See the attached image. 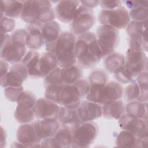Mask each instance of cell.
Returning a JSON list of instances; mask_svg holds the SVG:
<instances>
[{
    "label": "cell",
    "mask_w": 148,
    "mask_h": 148,
    "mask_svg": "<svg viewBox=\"0 0 148 148\" xmlns=\"http://www.w3.org/2000/svg\"><path fill=\"white\" fill-rule=\"evenodd\" d=\"M89 91L88 80L82 78L72 84H63L45 88V97L60 106L76 109Z\"/></svg>",
    "instance_id": "obj_1"
},
{
    "label": "cell",
    "mask_w": 148,
    "mask_h": 148,
    "mask_svg": "<svg viewBox=\"0 0 148 148\" xmlns=\"http://www.w3.org/2000/svg\"><path fill=\"white\" fill-rule=\"evenodd\" d=\"M75 53L80 68H91L103 58L95 34L88 32L76 38Z\"/></svg>",
    "instance_id": "obj_2"
},
{
    "label": "cell",
    "mask_w": 148,
    "mask_h": 148,
    "mask_svg": "<svg viewBox=\"0 0 148 148\" xmlns=\"http://www.w3.org/2000/svg\"><path fill=\"white\" fill-rule=\"evenodd\" d=\"M76 37L69 31L61 32L54 42L45 45L46 51L56 58L60 68H66L77 63L75 46Z\"/></svg>",
    "instance_id": "obj_3"
},
{
    "label": "cell",
    "mask_w": 148,
    "mask_h": 148,
    "mask_svg": "<svg viewBox=\"0 0 148 148\" xmlns=\"http://www.w3.org/2000/svg\"><path fill=\"white\" fill-rule=\"evenodd\" d=\"M25 29L14 30L1 38V59L12 64L20 63L27 53Z\"/></svg>",
    "instance_id": "obj_4"
},
{
    "label": "cell",
    "mask_w": 148,
    "mask_h": 148,
    "mask_svg": "<svg viewBox=\"0 0 148 148\" xmlns=\"http://www.w3.org/2000/svg\"><path fill=\"white\" fill-rule=\"evenodd\" d=\"M20 17L27 24H44L53 21L56 15L49 1H26L24 2Z\"/></svg>",
    "instance_id": "obj_5"
},
{
    "label": "cell",
    "mask_w": 148,
    "mask_h": 148,
    "mask_svg": "<svg viewBox=\"0 0 148 148\" xmlns=\"http://www.w3.org/2000/svg\"><path fill=\"white\" fill-rule=\"evenodd\" d=\"M128 41V48L125 56V66L135 78L147 70V58L140 42L132 40Z\"/></svg>",
    "instance_id": "obj_6"
},
{
    "label": "cell",
    "mask_w": 148,
    "mask_h": 148,
    "mask_svg": "<svg viewBox=\"0 0 148 148\" xmlns=\"http://www.w3.org/2000/svg\"><path fill=\"white\" fill-rule=\"evenodd\" d=\"M95 36L103 58L114 52L120 42L119 30L101 25L96 30Z\"/></svg>",
    "instance_id": "obj_7"
},
{
    "label": "cell",
    "mask_w": 148,
    "mask_h": 148,
    "mask_svg": "<svg viewBox=\"0 0 148 148\" xmlns=\"http://www.w3.org/2000/svg\"><path fill=\"white\" fill-rule=\"evenodd\" d=\"M98 19L101 25L117 30L125 28L131 21L128 10L123 6L111 10H101L98 13Z\"/></svg>",
    "instance_id": "obj_8"
},
{
    "label": "cell",
    "mask_w": 148,
    "mask_h": 148,
    "mask_svg": "<svg viewBox=\"0 0 148 148\" xmlns=\"http://www.w3.org/2000/svg\"><path fill=\"white\" fill-rule=\"evenodd\" d=\"M98 134V127L92 121L82 123L73 130L72 147H88L94 142Z\"/></svg>",
    "instance_id": "obj_9"
},
{
    "label": "cell",
    "mask_w": 148,
    "mask_h": 148,
    "mask_svg": "<svg viewBox=\"0 0 148 148\" xmlns=\"http://www.w3.org/2000/svg\"><path fill=\"white\" fill-rule=\"evenodd\" d=\"M96 22L92 9L87 8L81 4L70 24V32L75 36H79L89 32Z\"/></svg>",
    "instance_id": "obj_10"
},
{
    "label": "cell",
    "mask_w": 148,
    "mask_h": 148,
    "mask_svg": "<svg viewBox=\"0 0 148 148\" xmlns=\"http://www.w3.org/2000/svg\"><path fill=\"white\" fill-rule=\"evenodd\" d=\"M118 120L121 129L130 132L140 139L147 136V119L132 117L125 113Z\"/></svg>",
    "instance_id": "obj_11"
},
{
    "label": "cell",
    "mask_w": 148,
    "mask_h": 148,
    "mask_svg": "<svg viewBox=\"0 0 148 148\" xmlns=\"http://www.w3.org/2000/svg\"><path fill=\"white\" fill-rule=\"evenodd\" d=\"M109 79L108 73L103 69H96L91 72L88 77L90 91L86 97V99L97 103L99 92L109 82Z\"/></svg>",
    "instance_id": "obj_12"
},
{
    "label": "cell",
    "mask_w": 148,
    "mask_h": 148,
    "mask_svg": "<svg viewBox=\"0 0 148 148\" xmlns=\"http://www.w3.org/2000/svg\"><path fill=\"white\" fill-rule=\"evenodd\" d=\"M73 130L67 127L61 126L57 132L49 138L42 139L40 143L42 147L69 148L72 147Z\"/></svg>",
    "instance_id": "obj_13"
},
{
    "label": "cell",
    "mask_w": 148,
    "mask_h": 148,
    "mask_svg": "<svg viewBox=\"0 0 148 148\" xmlns=\"http://www.w3.org/2000/svg\"><path fill=\"white\" fill-rule=\"evenodd\" d=\"M28 76V71L24 65L21 62L13 64L7 73L1 77V86L3 88L22 86Z\"/></svg>",
    "instance_id": "obj_14"
},
{
    "label": "cell",
    "mask_w": 148,
    "mask_h": 148,
    "mask_svg": "<svg viewBox=\"0 0 148 148\" xmlns=\"http://www.w3.org/2000/svg\"><path fill=\"white\" fill-rule=\"evenodd\" d=\"M16 138L25 147H40L42 140L38 135L34 121L21 124L17 128Z\"/></svg>",
    "instance_id": "obj_15"
},
{
    "label": "cell",
    "mask_w": 148,
    "mask_h": 148,
    "mask_svg": "<svg viewBox=\"0 0 148 148\" xmlns=\"http://www.w3.org/2000/svg\"><path fill=\"white\" fill-rule=\"evenodd\" d=\"M60 105L56 102L46 98H41L37 99L34 113L37 119H56Z\"/></svg>",
    "instance_id": "obj_16"
},
{
    "label": "cell",
    "mask_w": 148,
    "mask_h": 148,
    "mask_svg": "<svg viewBox=\"0 0 148 148\" xmlns=\"http://www.w3.org/2000/svg\"><path fill=\"white\" fill-rule=\"evenodd\" d=\"M80 5V1H58L54 9L56 17L63 23H71Z\"/></svg>",
    "instance_id": "obj_17"
},
{
    "label": "cell",
    "mask_w": 148,
    "mask_h": 148,
    "mask_svg": "<svg viewBox=\"0 0 148 148\" xmlns=\"http://www.w3.org/2000/svg\"><path fill=\"white\" fill-rule=\"evenodd\" d=\"M147 20L144 21L131 20L125 28L128 35V40H133L140 42L146 53L147 51Z\"/></svg>",
    "instance_id": "obj_18"
},
{
    "label": "cell",
    "mask_w": 148,
    "mask_h": 148,
    "mask_svg": "<svg viewBox=\"0 0 148 148\" xmlns=\"http://www.w3.org/2000/svg\"><path fill=\"white\" fill-rule=\"evenodd\" d=\"M124 88L117 81L108 82L101 90L97 103L103 105L105 103L121 99Z\"/></svg>",
    "instance_id": "obj_19"
},
{
    "label": "cell",
    "mask_w": 148,
    "mask_h": 148,
    "mask_svg": "<svg viewBox=\"0 0 148 148\" xmlns=\"http://www.w3.org/2000/svg\"><path fill=\"white\" fill-rule=\"evenodd\" d=\"M76 110L82 123L92 121L102 116V105L86 99L81 101Z\"/></svg>",
    "instance_id": "obj_20"
},
{
    "label": "cell",
    "mask_w": 148,
    "mask_h": 148,
    "mask_svg": "<svg viewBox=\"0 0 148 148\" xmlns=\"http://www.w3.org/2000/svg\"><path fill=\"white\" fill-rule=\"evenodd\" d=\"M43 24L31 23L27 24L25 26L27 31L26 46L31 50H38L44 45L45 41L42 32Z\"/></svg>",
    "instance_id": "obj_21"
},
{
    "label": "cell",
    "mask_w": 148,
    "mask_h": 148,
    "mask_svg": "<svg viewBox=\"0 0 148 148\" xmlns=\"http://www.w3.org/2000/svg\"><path fill=\"white\" fill-rule=\"evenodd\" d=\"M38 136L41 140L52 137L61 127L58 119H38L34 121Z\"/></svg>",
    "instance_id": "obj_22"
},
{
    "label": "cell",
    "mask_w": 148,
    "mask_h": 148,
    "mask_svg": "<svg viewBox=\"0 0 148 148\" xmlns=\"http://www.w3.org/2000/svg\"><path fill=\"white\" fill-rule=\"evenodd\" d=\"M57 119L61 126L67 127L72 130L82 122L80 120L76 109L60 106Z\"/></svg>",
    "instance_id": "obj_23"
},
{
    "label": "cell",
    "mask_w": 148,
    "mask_h": 148,
    "mask_svg": "<svg viewBox=\"0 0 148 148\" xmlns=\"http://www.w3.org/2000/svg\"><path fill=\"white\" fill-rule=\"evenodd\" d=\"M125 103L121 99L102 105V116L106 119L119 120L125 114Z\"/></svg>",
    "instance_id": "obj_24"
},
{
    "label": "cell",
    "mask_w": 148,
    "mask_h": 148,
    "mask_svg": "<svg viewBox=\"0 0 148 148\" xmlns=\"http://www.w3.org/2000/svg\"><path fill=\"white\" fill-rule=\"evenodd\" d=\"M40 55L34 50H30L27 52L21 63L24 65L28 71V76L32 79L41 78L38 71V63Z\"/></svg>",
    "instance_id": "obj_25"
},
{
    "label": "cell",
    "mask_w": 148,
    "mask_h": 148,
    "mask_svg": "<svg viewBox=\"0 0 148 148\" xmlns=\"http://www.w3.org/2000/svg\"><path fill=\"white\" fill-rule=\"evenodd\" d=\"M58 67L57 61L51 53L46 51L40 55L38 63V71L41 78H45Z\"/></svg>",
    "instance_id": "obj_26"
},
{
    "label": "cell",
    "mask_w": 148,
    "mask_h": 148,
    "mask_svg": "<svg viewBox=\"0 0 148 148\" xmlns=\"http://www.w3.org/2000/svg\"><path fill=\"white\" fill-rule=\"evenodd\" d=\"M24 1H1V17L12 18L21 17Z\"/></svg>",
    "instance_id": "obj_27"
},
{
    "label": "cell",
    "mask_w": 148,
    "mask_h": 148,
    "mask_svg": "<svg viewBox=\"0 0 148 148\" xmlns=\"http://www.w3.org/2000/svg\"><path fill=\"white\" fill-rule=\"evenodd\" d=\"M42 32L45 45L55 42L61 34L60 25L56 21H51L42 24Z\"/></svg>",
    "instance_id": "obj_28"
},
{
    "label": "cell",
    "mask_w": 148,
    "mask_h": 148,
    "mask_svg": "<svg viewBox=\"0 0 148 148\" xmlns=\"http://www.w3.org/2000/svg\"><path fill=\"white\" fill-rule=\"evenodd\" d=\"M125 113L132 117L147 119V102L133 101L125 106Z\"/></svg>",
    "instance_id": "obj_29"
},
{
    "label": "cell",
    "mask_w": 148,
    "mask_h": 148,
    "mask_svg": "<svg viewBox=\"0 0 148 148\" xmlns=\"http://www.w3.org/2000/svg\"><path fill=\"white\" fill-rule=\"evenodd\" d=\"M104 66L107 72L114 74L125 65V56L114 52L105 57Z\"/></svg>",
    "instance_id": "obj_30"
},
{
    "label": "cell",
    "mask_w": 148,
    "mask_h": 148,
    "mask_svg": "<svg viewBox=\"0 0 148 148\" xmlns=\"http://www.w3.org/2000/svg\"><path fill=\"white\" fill-rule=\"evenodd\" d=\"M82 71L80 68L76 65H73L66 68H61V79L63 84H72L82 77Z\"/></svg>",
    "instance_id": "obj_31"
},
{
    "label": "cell",
    "mask_w": 148,
    "mask_h": 148,
    "mask_svg": "<svg viewBox=\"0 0 148 148\" xmlns=\"http://www.w3.org/2000/svg\"><path fill=\"white\" fill-rule=\"evenodd\" d=\"M141 140L130 132L122 130L117 136L116 144L119 147H140Z\"/></svg>",
    "instance_id": "obj_32"
},
{
    "label": "cell",
    "mask_w": 148,
    "mask_h": 148,
    "mask_svg": "<svg viewBox=\"0 0 148 148\" xmlns=\"http://www.w3.org/2000/svg\"><path fill=\"white\" fill-rule=\"evenodd\" d=\"M36 101V97L32 91L24 90L16 102V107L24 110H34Z\"/></svg>",
    "instance_id": "obj_33"
},
{
    "label": "cell",
    "mask_w": 148,
    "mask_h": 148,
    "mask_svg": "<svg viewBox=\"0 0 148 148\" xmlns=\"http://www.w3.org/2000/svg\"><path fill=\"white\" fill-rule=\"evenodd\" d=\"M140 94V88L135 80L131 82L123 90V97L125 102L138 100Z\"/></svg>",
    "instance_id": "obj_34"
},
{
    "label": "cell",
    "mask_w": 148,
    "mask_h": 148,
    "mask_svg": "<svg viewBox=\"0 0 148 148\" xmlns=\"http://www.w3.org/2000/svg\"><path fill=\"white\" fill-rule=\"evenodd\" d=\"M16 120L20 124H26L32 122L35 117L34 110H24L17 107L14 113Z\"/></svg>",
    "instance_id": "obj_35"
},
{
    "label": "cell",
    "mask_w": 148,
    "mask_h": 148,
    "mask_svg": "<svg viewBox=\"0 0 148 148\" xmlns=\"http://www.w3.org/2000/svg\"><path fill=\"white\" fill-rule=\"evenodd\" d=\"M60 71L61 68L58 66L44 78L43 86L45 88L63 84L61 79Z\"/></svg>",
    "instance_id": "obj_36"
},
{
    "label": "cell",
    "mask_w": 148,
    "mask_h": 148,
    "mask_svg": "<svg viewBox=\"0 0 148 148\" xmlns=\"http://www.w3.org/2000/svg\"><path fill=\"white\" fill-rule=\"evenodd\" d=\"M129 15L131 20L135 21H144L147 20L148 8L140 6L130 10Z\"/></svg>",
    "instance_id": "obj_37"
},
{
    "label": "cell",
    "mask_w": 148,
    "mask_h": 148,
    "mask_svg": "<svg viewBox=\"0 0 148 148\" xmlns=\"http://www.w3.org/2000/svg\"><path fill=\"white\" fill-rule=\"evenodd\" d=\"M24 91L23 86H9L5 87L3 92L4 95L8 100L10 102H17Z\"/></svg>",
    "instance_id": "obj_38"
},
{
    "label": "cell",
    "mask_w": 148,
    "mask_h": 148,
    "mask_svg": "<svg viewBox=\"0 0 148 148\" xmlns=\"http://www.w3.org/2000/svg\"><path fill=\"white\" fill-rule=\"evenodd\" d=\"M115 79L120 84L130 83L134 80V77L131 75L125 65L113 74Z\"/></svg>",
    "instance_id": "obj_39"
},
{
    "label": "cell",
    "mask_w": 148,
    "mask_h": 148,
    "mask_svg": "<svg viewBox=\"0 0 148 148\" xmlns=\"http://www.w3.org/2000/svg\"><path fill=\"white\" fill-rule=\"evenodd\" d=\"M16 25L15 21L13 18H9L6 16L1 17V38L6 35L8 34V32H12L14 29Z\"/></svg>",
    "instance_id": "obj_40"
},
{
    "label": "cell",
    "mask_w": 148,
    "mask_h": 148,
    "mask_svg": "<svg viewBox=\"0 0 148 148\" xmlns=\"http://www.w3.org/2000/svg\"><path fill=\"white\" fill-rule=\"evenodd\" d=\"M122 2L120 1H99L102 10H111L121 6Z\"/></svg>",
    "instance_id": "obj_41"
},
{
    "label": "cell",
    "mask_w": 148,
    "mask_h": 148,
    "mask_svg": "<svg viewBox=\"0 0 148 148\" xmlns=\"http://www.w3.org/2000/svg\"><path fill=\"white\" fill-rule=\"evenodd\" d=\"M147 71H145L139 74L135 80L141 90L148 89V76Z\"/></svg>",
    "instance_id": "obj_42"
},
{
    "label": "cell",
    "mask_w": 148,
    "mask_h": 148,
    "mask_svg": "<svg viewBox=\"0 0 148 148\" xmlns=\"http://www.w3.org/2000/svg\"><path fill=\"white\" fill-rule=\"evenodd\" d=\"M126 7L131 10L135 9L140 6H143L147 8L148 1H125L123 2Z\"/></svg>",
    "instance_id": "obj_43"
},
{
    "label": "cell",
    "mask_w": 148,
    "mask_h": 148,
    "mask_svg": "<svg viewBox=\"0 0 148 148\" xmlns=\"http://www.w3.org/2000/svg\"><path fill=\"white\" fill-rule=\"evenodd\" d=\"M80 4L90 9H92L99 5V1H80Z\"/></svg>",
    "instance_id": "obj_44"
},
{
    "label": "cell",
    "mask_w": 148,
    "mask_h": 148,
    "mask_svg": "<svg viewBox=\"0 0 148 148\" xmlns=\"http://www.w3.org/2000/svg\"><path fill=\"white\" fill-rule=\"evenodd\" d=\"M9 70L8 64L5 60L1 59V77L7 73Z\"/></svg>",
    "instance_id": "obj_45"
},
{
    "label": "cell",
    "mask_w": 148,
    "mask_h": 148,
    "mask_svg": "<svg viewBox=\"0 0 148 148\" xmlns=\"http://www.w3.org/2000/svg\"><path fill=\"white\" fill-rule=\"evenodd\" d=\"M1 147H3L4 146H6L7 135H6L5 130L2 127H1Z\"/></svg>",
    "instance_id": "obj_46"
},
{
    "label": "cell",
    "mask_w": 148,
    "mask_h": 148,
    "mask_svg": "<svg viewBox=\"0 0 148 148\" xmlns=\"http://www.w3.org/2000/svg\"><path fill=\"white\" fill-rule=\"evenodd\" d=\"M12 147H25V146L24 145H23L21 143H20V142H18V140L12 143Z\"/></svg>",
    "instance_id": "obj_47"
}]
</instances>
